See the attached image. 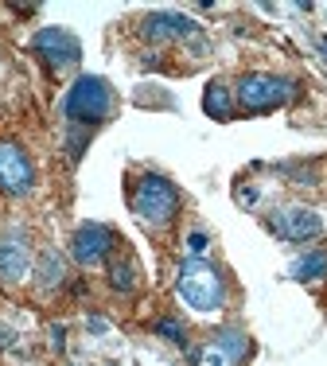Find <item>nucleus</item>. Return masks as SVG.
<instances>
[{
  "mask_svg": "<svg viewBox=\"0 0 327 366\" xmlns=\"http://www.w3.org/2000/svg\"><path fill=\"white\" fill-rule=\"evenodd\" d=\"M176 292L179 300L187 304L191 312H222L226 308V296H230V285H226V273H222L214 261L206 257H183L176 269Z\"/></svg>",
  "mask_w": 327,
  "mask_h": 366,
  "instance_id": "f257e3e1",
  "label": "nucleus"
},
{
  "mask_svg": "<svg viewBox=\"0 0 327 366\" xmlns=\"http://www.w3.org/2000/svg\"><path fill=\"white\" fill-rule=\"evenodd\" d=\"M129 207H133V214L144 226L160 230V226H168L179 214V187L168 176H160V172H141L129 183Z\"/></svg>",
  "mask_w": 327,
  "mask_h": 366,
  "instance_id": "f03ea898",
  "label": "nucleus"
},
{
  "mask_svg": "<svg viewBox=\"0 0 327 366\" xmlns=\"http://www.w3.org/2000/svg\"><path fill=\"white\" fill-rule=\"evenodd\" d=\"M114 106H117L114 86L101 74H82V78H74V86L63 98V117H66V125H74V129H98L109 121Z\"/></svg>",
  "mask_w": 327,
  "mask_h": 366,
  "instance_id": "7ed1b4c3",
  "label": "nucleus"
},
{
  "mask_svg": "<svg viewBox=\"0 0 327 366\" xmlns=\"http://www.w3.org/2000/svg\"><path fill=\"white\" fill-rule=\"evenodd\" d=\"M234 106L242 113H273L281 106H288V102L300 98V86L292 82V78H281V74H242L234 86Z\"/></svg>",
  "mask_w": 327,
  "mask_h": 366,
  "instance_id": "20e7f679",
  "label": "nucleus"
},
{
  "mask_svg": "<svg viewBox=\"0 0 327 366\" xmlns=\"http://www.w3.org/2000/svg\"><path fill=\"white\" fill-rule=\"evenodd\" d=\"M31 51L39 55V63L47 66L51 74L71 71V66H79V59H82V43L66 28H39L36 36H31Z\"/></svg>",
  "mask_w": 327,
  "mask_h": 366,
  "instance_id": "39448f33",
  "label": "nucleus"
},
{
  "mask_svg": "<svg viewBox=\"0 0 327 366\" xmlns=\"http://www.w3.org/2000/svg\"><path fill=\"white\" fill-rule=\"evenodd\" d=\"M36 187V164H31L28 148L16 141H0V195L24 199Z\"/></svg>",
  "mask_w": 327,
  "mask_h": 366,
  "instance_id": "423d86ee",
  "label": "nucleus"
},
{
  "mask_svg": "<svg viewBox=\"0 0 327 366\" xmlns=\"http://www.w3.org/2000/svg\"><path fill=\"white\" fill-rule=\"evenodd\" d=\"M36 269V257H31V242L24 230H0V289H16L24 285Z\"/></svg>",
  "mask_w": 327,
  "mask_h": 366,
  "instance_id": "0eeeda50",
  "label": "nucleus"
},
{
  "mask_svg": "<svg viewBox=\"0 0 327 366\" xmlns=\"http://www.w3.org/2000/svg\"><path fill=\"white\" fill-rule=\"evenodd\" d=\"M114 249H117V234L109 230L106 222H82L79 230H74V238H71V257L79 261L82 269L109 261Z\"/></svg>",
  "mask_w": 327,
  "mask_h": 366,
  "instance_id": "6e6552de",
  "label": "nucleus"
},
{
  "mask_svg": "<svg viewBox=\"0 0 327 366\" xmlns=\"http://www.w3.org/2000/svg\"><path fill=\"white\" fill-rule=\"evenodd\" d=\"M269 230L281 242H316V238H323V219L312 207H281L269 219Z\"/></svg>",
  "mask_w": 327,
  "mask_h": 366,
  "instance_id": "1a4fd4ad",
  "label": "nucleus"
},
{
  "mask_svg": "<svg viewBox=\"0 0 327 366\" xmlns=\"http://www.w3.org/2000/svg\"><path fill=\"white\" fill-rule=\"evenodd\" d=\"M136 31L149 43H179V39L199 36V24L191 16H179V12H149L136 24Z\"/></svg>",
  "mask_w": 327,
  "mask_h": 366,
  "instance_id": "9d476101",
  "label": "nucleus"
},
{
  "mask_svg": "<svg viewBox=\"0 0 327 366\" xmlns=\"http://www.w3.org/2000/svg\"><path fill=\"white\" fill-rule=\"evenodd\" d=\"M31 273H36V289L39 292H59L66 285V257L59 254V249H43Z\"/></svg>",
  "mask_w": 327,
  "mask_h": 366,
  "instance_id": "9b49d317",
  "label": "nucleus"
},
{
  "mask_svg": "<svg viewBox=\"0 0 327 366\" xmlns=\"http://www.w3.org/2000/svg\"><path fill=\"white\" fill-rule=\"evenodd\" d=\"M203 109H206V117H214V121H234V90H230L226 82H211L203 90Z\"/></svg>",
  "mask_w": 327,
  "mask_h": 366,
  "instance_id": "f8f14e48",
  "label": "nucleus"
},
{
  "mask_svg": "<svg viewBox=\"0 0 327 366\" xmlns=\"http://www.w3.org/2000/svg\"><path fill=\"white\" fill-rule=\"evenodd\" d=\"M214 347H218V351L226 355L234 366L249 359V335H246L242 327H222L218 335H214Z\"/></svg>",
  "mask_w": 327,
  "mask_h": 366,
  "instance_id": "ddd939ff",
  "label": "nucleus"
},
{
  "mask_svg": "<svg viewBox=\"0 0 327 366\" xmlns=\"http://www.w3.org/2000/svg\"><path fill=\"white\" fill-rule=\"evenodd\" d=\"M327 277V249H308L304 257L292 261V281H320Z\"/></svg>",
  "mask_w": 327,
  "mask_h": 366,
  "instance_id": "4468645a",
  "label": "nucleus"
},
{
  "mask_svg": "<svg viewBox=\"0 0 327 366\" xmlns=\"http://www.w3.org/2000/svg\"><path fill=\"white\" fill-rule=\"evenodd\" d=\"M136 285H141V269H136V257H121L109 265V289L114 292H133Z\"/></svg>",
  "mask_w": 327,
  "mask_h": 366,
  "instance_id": "2eb2a0df",
  "label": "nucleus"
},
{
  "mask_svg": "<svg viewBox=\"0 0 327 366\" xmlns=\"http://www.w3.org/2000/svg\"><path fill=\"white\" fill-rule=\"evenodd\" d=\"M152 331H156L160 339H168V343H176V347H183V343H187V327L179 324L176 316H160L156 324H152Z\"/></svg>",
  "mask_w": 327,
  "mask_h": 366,
  "instance_id": "dca6fc26",
  "label": "nucleus"
},
{
  "mask_svg": "<svg viewBox=\"0 0 327 366\" xmlns=\"http://www.w3.org/2000/svg\"><path fill=\"white\" fill-rule=\"evenodd\" d=\"M86 144H90V129L66 125V156H71V164H79V156L86 152Z\"/></svg>",
  "mask_w": 327,
  "mask_h": 366,
  "instance_id": "f3484780",
  "label": "nucleus"
},
{
  "mask_svg": "<svg viewBox=\"0 0 327 366\" xmlns=\"http://www.w3.org/2000/svg\"><path fill=\"white\" fill-rule=\"evenodd\" d=\"M206 246H211V238H206L203 230L187 234V249H191V257H203V254H206Z\"/></svg>",
  "mask_w": 327,
  "mask_h": 366,
  "instance_id": "a211bd4d",
  "label": "nucleus"
},
{
  "mask_svg": "<svg viewBox=\"0 0 327 366\" xmlns=\"http://www.w3.org/2000/svg\"><path fill=\"white\" fill-rule=\"evenodd\" d=\"M51 347H55V351H63V347H66V331H63V324H51Z\"/></svg>",
  "mask_w": 327,
  "mask_h": 366,
  "instance_id": "6ab92c4d",
  "label": "nucleus"
},
{
  "mask_svg": "<svg viewBox=\"0 0 327 366\" xmlns=\"http://www.w3.org/2000/svg\"><path fill=\"white\" fill-rule=\"evenodd\" d=\"M320 51H323V55H327V36H323V39H320Z\"/></svg>",
  "mask_w": 327,
  "mask_h": 366,
  "instance_id": "aec40b11",
  "label": "nucleus"
}]
</instances>
